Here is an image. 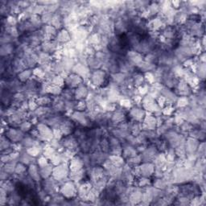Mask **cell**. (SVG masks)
<instances>
[{"instance_id":"1","label":"cell","mask_w":206,"mask_h":206,"mask_svg":"<svg viewBox=\"0 0 206 206\" xmlns=\"http://www.w3.org/2000/svg\"><path fill=\"white\" fill-rule=\"evenodd\" d=\"M76 188L73 183H66L61 188V193L66 198H71L75 195Z\"/></svg>"},{"instance_id":"2","label":"cell","mask_w":206,"mask_h":206,"mask_svg":"<svg viewBox=\"0 0 206 206\" xmlns=\"http://www.w3.org/2000/svg\"><path fill=\"white\" fill-rule=\"evenodd\" d=\"M6 136L12 142H17L19 140H21L23 135L20 130H17L15 128H11L10 130L6 131Z\"/></svg>"},{"instance_id":"3","label":"cell","mask_w":206,"mask_h":206,"mask_svg":"<svg viewBox=\"0 0 206 206\" xmlns=\"http://www.w3.org/2000/svg\"><path fill=\"white\" fill-rule=\"evenodd\" d=\"M66 83L68 84L69 87H73V86H78L82 83V78L81 77L77 76L76 74H72L67 77Z\"/></svg>"},{"instance_id":"4","label":"cell","mask_w":206,"mask_h":206,"mask_svg":"<svg viewBox=\"0 0 206 206\" xmlns=\"http://www.w3.org/2000/svg\"><path fill=\"white\" fill-rule=\"evenodd\" d=\"M87 93L88 91L86 87H84V86H79L77 90L76 93H75V96H76L77 99H81V98L86 97V96L87 95Z\"/></svg>"},{"instance_id":"5","label":"cell","mask_w":206,"mask_h":206,"mask_svg":"<svg viewBox=\"0 0 206 206\" xmlns=\"http://www.w3.org/2000/svg\"><path fill=\"white\" fill-rule=\"evenodd\" d=\"M31 73H32V72H31V70H23V71L20 72V73H19V75H18L19 80H20L21 82H26V81L29 79Z\"/></svg>"},{"instance_id":"6","label":"cell","mask_w":206,"mask_h":206,"mask_svg":"<svg viewBox=\"0 0 206 206\" xmlns=\"http://www.w3.org/2000/svg\"><path fill=\"white\" fill-rule=\"evenodd\" d=\"M13 50V48H12V44H2V48H1V55L2 57L3 56H7V55L11 54Z\"/></svg>"},{"instance_id":"7","label":"cell","mask_w":206,"mask_h":206,"mask_svg":"<svg viewBox=\"0 0 206 206\" xmlns=\"http://www.w3.org/2000/svg\"><path fill=\"white\" fill-rule=\"evenodd\" d=\"M57 40H59L60 42H67L68 40H69V35H68V31H61L60 33L57 35Z\"/></svg>"},{"instance_id":"8","label":"cell","mask_w":206,"mask_h":206,"mask_svg":"<svg viewBox=\"0 0 206 206\" xmlns=\"http://www.w3.org/2000/svg\"><path fill=\"white\" fill-rule=\"evenodd\" d=\"M36 103L38 105L40 104V105H48L49 103H51V100L50 98H49V97H41L37 99Z\"/></svg>"}]
</instances>
